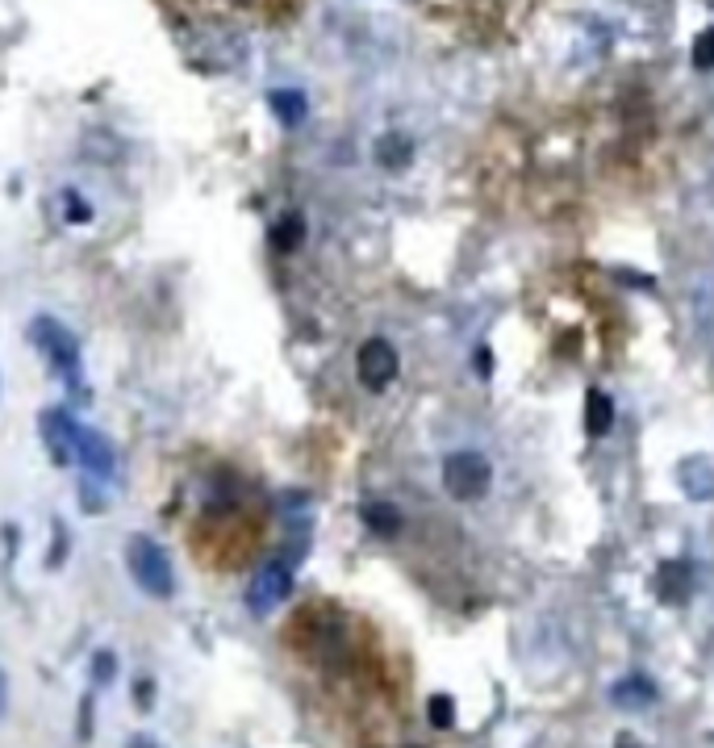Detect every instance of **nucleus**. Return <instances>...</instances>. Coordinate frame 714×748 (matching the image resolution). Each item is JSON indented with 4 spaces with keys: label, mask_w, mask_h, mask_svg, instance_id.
Masks as SVG:
<instances>
[{
    "label": "nucleus",
    "mask_w": 714,
    "mask_h": 748,
    "mask_svg": "<svg viewBox=\"0 0 714 748\" xmlns=\"http://www.w3.org/2000/svg\"><path fill=\"white\" fill-rule=\"evenodd\" d=\"M5 694H9V686H5V673H0V711H5Z\"/></svg>",
    "instance_id": "22"
},
{
    "label": "nucleus",
    "mask_w": 714,
    "mask_h": 748,
    "mask_svg": "<svg viewBox=\"0 0 714 748\" xmlns=\"http://www.w3.org/2000/svg\"><path fill=\"white\" fill-rule=\"evenodd\" d=\"M364 523H368V531L393 540V535L401 531V510H397L393 502H368V506H364Z\"/></svg>",
    "instance_id": "12"
},
{
    "label": "nucleus",
    "mask_w": 714,
    "mask_h": 748,
    "mask_svg": "<svg viewBox=\"0 0 714 748\" xmlns=\"http://www.w3.org/2000/svg\"><path fill=\"white\" fill-rule=\"evenodd\" d=\"M138 703H142V707H151V682H142V686H138Z\"/></svg>",
    "instance_id": "21"
},
{
    "label": "nucleus",
    "mask_w": 714,
    "mask_h": 748,
    "mask_svg": "<svg viewBox=\"0 0 714 748\" xmlns=\"http://www.w3.org/2000/svg\"><path fill=\"white\" fill-rule=\"evenodd\" d=\"M410 748H418V744H410Z\"/></svg>",
    "instance_id": "23"
},
{
    "label": "nucleus",
    "mask_w": 714,
    "mask_h": 748,
    "mask_svg": "<svg viewBox=\"0 0 714 748\" xmlns=\"http://www.w3.org/2000/svg\"><path fill=\"white\" fill-rule=\"evenodd\" d=\"M489 481H493V469L481 452H451L443 460V489L451 498H460V502L485 498Z\"/></svg>",
    "instance_id": "3"
},
{
    "label": "nucleus",
    "mask_w": 714,
    "mask_h": 748,
    "mask_svg": "<svg viewBox=\"0 0 714 748\" xmlns=\"http://www.w3.org/2000/svg\"><path fill=\"white\" fill-rule=\"evenodd\" d=\"M293 594V569L284 565V560H268L264 569L255 573L251 581V590H247V606L255 615H268L272 606H280L284 598Z\"/></svg>",
    "instance_id": "4"
},
{
    "label": "nucleus",
    "mask_w": 714,
    "mask_h": 748,
    "mask_svg": "<svg viewBox=\"0 0 714 748\" xmlns=\"http://www.w3.org/2000/svg\"><path fill=\"white\" fill-rule=\"evenodd\" d=\"M652 586H656L660 602L677 606V602L689 598V590H694V573H689V565H681V560H664V565L656 569V577H652Z\"/></svg>",
    "instance_id": "8"
},
{
    "label": "nucleus",
    "mask_w": 714,
    "mask_h": 748,
    "mask_svg": "<svg viewBox=\"0 0 714 748\" xmlns=\"http://www.w3.org/2000/svg\"><path fill=\"white\" fill-rule=\"evenodd\" d=\"M126 565H130V577H134L151 598H172V590H176L172 560H168V552H163V548L151 540V535H130V544H126Z\"/></svg>",
    "instance_id": "2"
},
{
    "label": "nucleus",
    "mask_w": 714,
    "mask_h": 748,
    "mask_svg": "<svg viewBox=\"0 0 714 748\" xmlns=\"http://www.w3.org/2000/svg\"><path fill=\"white\" fill-rule=\"evenodd\" d=\"M397 368H401V360H397L389 339H368L360 347V356H355V372H360V381L368 389H376V393L397 381Z\"/></svg>",
    "instance_id": "5"
},
{
    "label": "nucleus",
    "mask_w": 714,
    "mask_h": 748,
    "mask_svg": "<svg viewBox=\"0 0 714 748\" xmlns=\"http://www.w3.org/2000/svg\"><path fill=\"white\" fill-rule=\"evenodd\" d=\"M126 748H159V744H155V740H151V736H134V740H130V744H126Z\"/></svg>",
    "instance_id": "20"
},
{
    "label": "nucleus",
    "mask_w": 714,
    "mask_h": 748,
    "mask_svg": "<svg viewBox=\"0 0 714 748\" xmlns=\"http://www.w3.org/2000/svg\"><path fill=\"white\" fill-rule=\"evenodd\" d=\"M305 239V218L301 214H284L276 226H272V247L276 251H297Z\"/></svg>",
    "instance_id": "14"
},
{
    "label": "nucleus",
    "mask_w": 714,
    "mask_h": 748,
    "mask_svg": "<svg viewBox=\"0 0 714 748\" xmlns=\"http://www.w3.org/2000/svg\"><path fill=\"white\" fill-rule=\"evenodd\" d=\"M410 155H414V147H410V138L406 134H385L376 143V159H380V168H406L410 163Z\"/></svg>",
    "instance_id": "13"
},
{
    "label": "nucleus",
    "mask_w": 714,
    "mask_h": 748,
    "mask_svg": "<svg viewBox=\"0 0 714 748\" xmlns=\"http://www.w3.org/2000/svg\"><path fill=\"white\" fill-rule=\"evenodd\" d=\"M113 669H117V661H113V652H97V661H92V677L105 686L109 677H113Z\"/></svg>",
    "instance_id": "18"
},
{
    "label": "nucleus",
    "mask_w": 714,
    "mask_h": 748,
    "mask_svg": "<svg viewBox=\"0 0 714 748\" xmlns=\"http://www.w3.org/2000/svg\"><path fill=\"white\" fill-rule=\"evenodd\" d=\"M30 339H34L38 352L46 356V364H51L59 377H63V385H71L76 393H84V360H80L76 335H71L59 318L42 314V318L30 322Z\"/></svg>",
    "instance_id": "1"
},
{
    "label": "nucleus",
    "mask_w": 714,
    "mask_h": 748,
    "mask_svg": "<svg viewBox=\"0 0 714 748\" xmlns=\"http://www.w3.org/2000/svg\"><path fill=\"white\" fill-rule=\"evenodd\" d=\"M610 427H614V402L602 389H593L585 397V431L589 435H610Z\"/></svg>",
    "instance_id": "11"
},
{
    "label": "nucleus",
    "mask_w": 714,
    "mask_h": 748,
    "mask_svg": "<svg viewBox=\"0 0 714 748\" xmlns=\"http://www.w3.org/2000/svg\"><path fill=\"white\" fill-rule=\"evenodd\" d=\"M193 9L226 13V17H276L289 9V0H188Z\"/></svg>",
    "instance_id": "9"
},
{
    "label": "nucleus",
    "mask_w": 714,
    "mask_h": 748,
    "mask_svg": "<svg viewBox=\"0 0 714 748\" xmlns=\"http://www.w3.org/2000/svg\"><path fill=\"white\" fill-rule=\"evenodd\" d=\"M268 105H272V113H276L280 126H301V122H305V109H309V101L301 97L297 88H276V92H268Z\"/></svg>",
    "instance_id": "10"
},
{
    "label": "nucleus",
    "mask_w": 714,
    "mask_h": 748,
    "mask_svg": "<svg viewBox=\"0 0 714 748\" xmlns=\"http://www.w3.org/2000/svg\"><path fill=\"white\" fill-rule=\"evenodd\" d=\"M426 715H431L435 728H451V723H456V703H451L447 694H435L431 707H426Z\"/></svg>",
    "instance_id": "16"
},
{
    "label": "nucleus",
    "mask_w": 714,
    "mask_h": 748,
    "mask_svg": "<svg viewBox=\"0 0 714 748\" xmlns=\"http://www.w3.org/2000/svg\"><path fill=\"white\" fill-rule=\"evenodd\" d=\"M76 431L80 423L71 418L67 410L51 406V410H42V439H46V448H51L55 464H67L71 460V443H76Z\"/></svg>",
    "instance_id": "7"
},
{
    "label": "nucleus",
    "mask_w": 714,
    "mask_h": 748,
    "mask_svg": "<svg viewBox=\"0 0 714 748\" xmlns=\"http://www.w3.org/2000/svg\"><path fill=\"white\" fill-rule=\"evenodd\" d=\"M71 460L84 464V473H88L92 481H109L113 469H117L113 443H109L101 431H92V427H80V431H76V443H71Z\"/></svg>",
    "instance_id": "6"
},
{
    "label": "nucleus",
    "mask_w": 714,
    "mask_h": 748,
    "mask_svg": "<svg viewBox=\"0 0 714 748\" xmlns=\"http://www.w3.org/2000/svg\"><path fill=\"white\" fill-rule=\"evenodd\" d=\"M652 698H656V686L648 677H627V682L614 686V703H623V707H644Z\"/></svg>",
    "instance_id": "15"
},
{
    "label": "nucleus",
    "mask_w": 714,
    "mask_h": 748,
    "mask_svg": "<svg viewBox=\"0 0 714 748\" xmlns=\"http://www.w3.org/2000/svg\"><path fill=\"white\" fill-rule=\"evenodd\" d=\"M476 372H481V377H489V372H493V352H489L485 343H481V352H476Z\"/></svg>",
    "instance_id": "19"
},
{
    "label": "nucleus",
    "mask_w": 714,
    "mask_h": 748,
    "mask_svg": "<svg viewBox=\"0 0 714 748\" xmlns=\"http://www.w3.org/2000/svg\"><path fill=\"white\" fill-rule=\"evenodd\" d=\"M694 67L698 72H714V30H702L694 42Z\"/></svg>",
    "instance_id": "17"
}]
</instances>
